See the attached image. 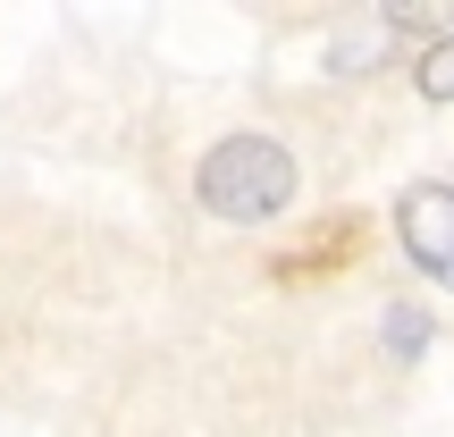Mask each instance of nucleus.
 Returning a JSON list of instances; mask_svg holds the SVG:
<instances>
[{"label": "nucleus", "mask_w": 454, "mask_h": 437, "mask_svg": "<svg viewBox=\"0 0 454 437\" xmlns=\"http://www.w3.org/2000/svg\"><path fill=\"white\" fill-rule=\"evenodd\" d=\"M294 152L278 135H219L194 168V194L211 219H278L294 202Z\"/></svg>", "instance_id": "1"}, {"label": "nucleus", "mask_w": 454, "mask_h": 437, "mask_svg": "<svg viewBox=\"0 0 454 437\" xmlns=\"http://www.w3.org/2000/svg\"><path fill=\"white\" fill-rule=\"evenodd\" d=\"M395 236L438 286H454V185H412L395 202Z\"/></svg>", "instance_id": "2"}, {"label": "nucleus", "mask_w": 454, "mask_h": 437, "mask_svg": "<svg viewBox=\"0 0 454 437\" xmlns=\"http://www.w3.org/2000/svg\"><path fill=\"white\" fill-rule=\"evenodd\" d=\"M412 84H421V101H454V34H438V43L421 51Z\"/></svg>", "instance_id": "3"}, {"label": "nucleus", "mask_w": 454, "mask_h": 437, "mask_svg": "<svg viewBox=\"0 0 454 437\" xmlns=\"http://www.w3.org/2000/svg\"><path fill=\"white\" fill-rule=\"evenodd\" d=\"M421 345H429V320H421L412 303H395V311H387V354H395V362H412Z\"/></svg>", "instance_id": "4"}]
</instances>
